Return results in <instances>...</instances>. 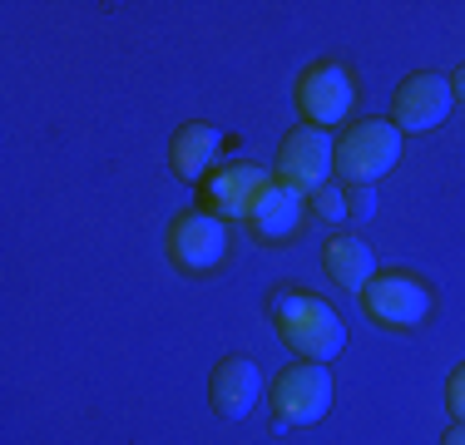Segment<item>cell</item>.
<instances>
[{
  "instance_id": "obj_3",
  "label": "cell",
  "mask_w": 465,
  "mask_h": 445,
  "mask_svg": "<svg viewBox=\"0 0 465 445\" xmlns=\"http://www.w3.org/2000/svg\"><path fill=\"white\" fill-rule=\"evenodd\" d=\"M357 104V80L341 70L337 60H317L302 70L297 80V109L312 129H327V124H341Z\"/></svg>"
},
{
  "instance_id": "obj_2",
  "label": "cell",
  "mask_w": 465,
  "mask_h": 445,
  "mask_svg": "<svg viewBox=\"0 0 465 445\" xmlns=\"http://www.w3.org/2000/svg\"><path fill=\"white\" fill-rule=\"evenodd\" d=\"M396 159H401V129L391 119H361L337 143V173L347 178V188L386 178L396 169Z\"/></svg>"
},
{
  "instance_id": "obj_9",
  "label": "cell",
  "mask_w": 465,
  "mask_h": 445,
  "mask_svg": "<svg viewBox=\"0 0 465 445\" xmlns=\"http://www.w3.org/2000/svg\"><path fill=\"white\" fill-rule=\"evenodd\" d=\"M272 178L258 163H228V169H213L203 178V208H213V218H248L258 193Z\"/></svg>"
},
{
  "instance_id": "obj_14",
  "label": "cell",
  "mask_w": 465,
  "mask_h": 445,
  "mask_svg": "<svg viewBox=\"0 0 465 445\" xmlns=\"http://www.w3.org/2000/svg\"><path fill=\"white\" fill-rule=\"evenodd\" d=\"M317 213H322L327 222H341V218H347L351 213V208H347V188H317Z\"/></svg>"
},
{
  "instance_id": "obj_6",
  "label": "cell",
  "mask_w": 465,
  "mask_h": 445,
  "mask_svg": "<svg viewBox=\"0 0 465 445\" xmlns=\"http://www.w3.org/2000/svg\"><path fill=\"white\" fill-rule=\"evenodd\" d=\"M450 104H456V94H450L446 74L416 70V74H406V80L396 84V94H391V124L401 134L440 129V124H446V114H450Z\"/></svg>"
},
{
  "instance_id": "obj_18",
  "label": "cell",
  "mask_w": 465,
  "mask_h": 445,
  "mask_svg": "<svg viewBox=\"0 0 465 445\" xmlns=\"http://www.w3.org/2000/svg\"><path fill=\"white\" fill-rule=\"evenodd\" d=\"M440 445H465V426H460V420H456V430H450V436L440 440Z\"/></svg>"
},
{
  "instance_id": "obj_17",
  "label": "cell",
  "mask_w": 465,
  "mask_h": 445,
  "mask_svg": "<svg viewBox=\"0 0 465 445\" xmlns=\"http://www.w3.org/2000/svg\"><path fill=\"white\" fill-rule=\"evenodd\" d=\"M450 94H456V99H460V104H465V64H460V70H456V74H450Z\"/></svg>"
},
{
  "instance_id": "obj_10",
  "label": "cell",
  "mask_w": 465,
  "mask_h": 445,
  "mask_svg": "<svg viewBox=\"0 0 465 445\" xmlns=\"http://www.w3.org/2000/svg\"><path fill=\"white\" fill-rule=\"evenodd\" d=\"M262 391V371L252 356H223L213 366V381H208V396H213V410L223 420H242L252 406H258Z\"/></svg>"
},
{
  "instance_id": "obj_1",
  "label": "cell",
  "mask_w": 465,
  "mask_h": 445,
  "mask_svg": "<svg viewBox=\"0 0 465 445\" xmlns=\"http://www.w3.org/2000/svg\"><path fill=\"white\" fill-rule=\"evenodd\" d=\"M272 321H278L282 341L292 347L302 361H331L341 347H347V327H341V317L331 312L322 297H307V292H272Z\"/></svg>"
},
{
  "instance_id": "obj_16",
  "label": "cell",
  "mask_w": 465,
  "mask_h": 445,
  "mask_svg": "<svg viewBox=\"0 0 465 445\" xmlns=\"http://www.w3.org/2000/svg\"><path fill=\"white\" fill-rule=\"evenodd\" d=\"M446 406L456 410V420L465 426V366H456V371H450V381H446Z\"/></svg>"
},
{
  "instance_id": "obj_15",
  "label": "cell",
  "mask_w": 465,
  "mask_h": 445,
  "mask_svg": "<svg viewBox=\"0 0 465 445\" xmlns=\"http://www.w3.org/2000/svg\"><path fill=\"white\" fill-rule=\"evenodd\" d=\"M347 208H351L357 218H371V213H376V193H371V183H351V188H347Z\"/></svg>"
},
{
  "instance_id": "obj_8",
  "label": "cell",
  "mask_w": 465,
  "mask_h": 445,
  "mask_svg": "<svg viewBox=\"0 0 465 445\" xmlns=\"http://www.w3.org/2000/svg\"><path fill=\"white\" fill-rule=\"evenodd\" d=\"M169 258L179 272H208L228 258V228L213 213H179L169 222Z\"/></svg>"
},
{
  "instance_id": "obj_13",
  "label": "cell",
  "mask_w": 465,
  "mask_h": 445,
  "mask_svg": "<svg viewBox=\"0 0 465 445\" xmlns=\"http://www.w3.org/2000/svg\"><path fill=\"white\" fill-rule=\"evenodd\" d=\"M322 262H327V277H331V282L357 287V292L376 277V258H371V248L357 238V232H337V238L327 242Z\"/></svg>"
},
{
  "instance_id": "obj_4",
  "label": "cell",
  "mask_w": 465,
  "mask_h": 445,
  "mask_svg": "<svg viewBox=\"0 0 465 445\" xmlns=\"http://www.w3.org/2000/svg\"><path fill=\"white\" fill-rule=\"evenodd\" d=\"M331 406V376L322 361H302L287 366V371L272 381V416L282 426H317Z\"/></svg>"
},
{
  "instance_id": "obj_7",
  "label": "cell",
  "mask_w": 465,
  "mask_h": 445,
  "mask_svg": "<svg viewBox=\"0 0 465 445\" xmlns=\"http://www.w3.org/2000/svg\"><path fill=\"white\" fill-rule=\"evenodd\" d=\"M361 307L381 327H416L430 312V287L411 272H381L361 287Z\"/></svg>"
},
{
  "instance_id": "obj_5",
  "label": "cell",
  "mask_w": 465,
  "mask_h": 445,
  "mask_svg": "<svg viewBox=\"0 0 465 445\" xmlns=\"http://www.w3.org/2000/svg\"><path fill=\"white\" fill-rule=\"evenodd\" d=\"M337 169V149H331L327 129H292L287 139L278 143V183L297 188V193H317V188H327V173Z\"/></svg>"
},
{
  "instance_id": "obj_12",
  "label": "cell",
  "mask_w": 465,
  "mask_h": 445,
  "mask_svg": "<svg viewBox=\"0 0 465 445\" xmlns=\"http://www.w3.org/2000/svg\"><path fill=\"white\" fill-rule=\"evenodd\" d=\"M223 149L213 124H183L169 143V159H173V173L179 178H208L213 173V159Z\"/></svg>"
},
{
  "instance_id": "obj_11",
  "label": "cell",
  "mask_w": 465,
  "mask_h": 445,
  "mask_svg": "<svg viewBox=\"0 0 465 445\" xmlns=\"http://www.w3.org/2000/svg\"><path fill=\"white\" fill-rule=\"evenodd\" d=\"M248 222L258 228V238H292L302 228V193L287 183H268L258 193V203H252Z\"/></svg>"
}]
</instances>
